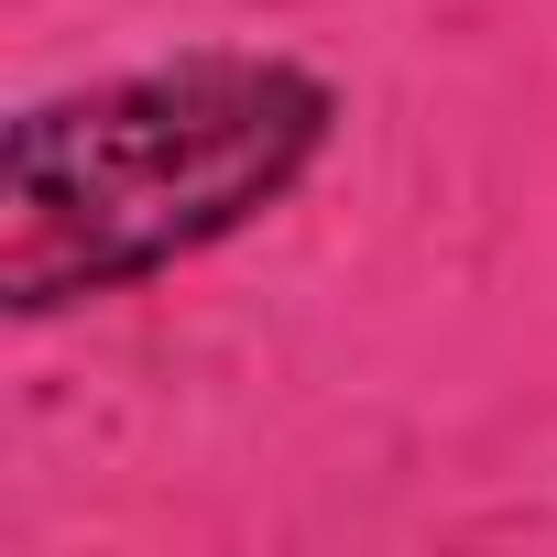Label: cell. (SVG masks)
<instances>
[{
	"instance_id": "obj_1",
	"label": "cell",
	"mask_w": 557,
	"mask_h": 557,
	"mask_svg": "<svg viewBox=\"0 0 557 557\" xmlns=\"http://www.w3.org/2000/svg\"><path fill=\"white\" fill-rule=\"evenodd\" d=\"M339 77L285 45H175L0 121V318L45 329L262 230L339 153Z\"/></svg>"
}]
</instances>
